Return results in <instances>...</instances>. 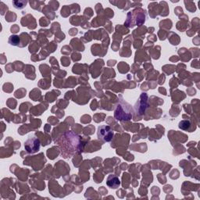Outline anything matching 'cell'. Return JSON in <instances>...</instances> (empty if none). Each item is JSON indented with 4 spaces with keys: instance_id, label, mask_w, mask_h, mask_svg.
Returning <instances> with one entry per match:
<instances>
[{
    "instance_id": "6da1fadb",
    "label": "cell",
    "mask_w": 200,
    "mask_h": 200,
    "mask_svg": "<svg viewBox=\"0 0 200 200\" xmlns=\"http://www.w3.org/2000/svg\"><path fill=\"white\" fill-rule=\"evenodd\" d=\"M113 131L109 126L103 125L98 128V138L104 142H110L113 139Z\"/></svg>"
},
{
    "instance_id": "7a4b0ae2",
    "label": "cell",
    "mask_w": 200,
    "mask_h": 200,
    "mask_svg": "<svg viewBox=\"0 0 200 200\" xmlns=\"http://www.w3.org/2000/svg\"><path fill=\"white\" fill-rule=\"evenodd\" d=\"M40 141L38 138L35 136H30L28 139L25 142L24 148L26 151L29 153H35L40 149Z\"/></svg>"
},
{
    "instance_id": "277c9868",
    "label": "cell",
    "mask_w": 200,
    "mask_h": 200,
    "mask_svg": "<svg viewBox=\"0 0 200 200\" xmlns=\"http://www.w3.org/2000/svg\"><path fill=\"white\" fill-rule=\"evenodd\" d=\"M179 128L184 131H189V132H192L193 131L195 130L193 128H192L190 121H186V120H184L179 123Z\"/></svg>"
},
{
    "instance_id": "8992f818",
    "label": "cell",
    "mask_w": 200,
    "mask_h": 200,
    "mask_svg": "<svg viewBox=\"0 0 200 200\" xmlns=\"http://www.w3.org/2000/svg\"><path fill=\"white\" fill-rule=\"evenodd\" d=\"M13 4L14 5V7L16 9H23L24 6H26V4H27V2H13Z\"/></svg>"
},
{
    "instance_id": "ba28073f",
    "label": "cell",
    "mask_w": 200,
    "mask_h": 200,
    "mask_svg": "<svg viewBox=\"0 0 200 200\" xmlns=\"http://www.w3.org/2000/svg\"><path fill=\"white\" fill-rule=\"evenodd\" d=\"M19 27L17 25H14V27H11V32L12 33H17L18 31H19Z\"/></svg>"
},
{
    "instance_id": "5b68a950",
    "label": "cell",
    "mask_w": 200,
    "mask_h": 200,
    "mask_svg": "<svg viewBox=\"0 0 200 200\" xmlns=\"http://www.w3.org/2000/svg\"><path fill=\"white\" fill-rule=\"evenodd\" d=\"M20 38L17 35H11L9 39V42L10 45H14V46H18L20 44Z\"/></svg>"
},
{
    "instance_id": "3957f363",
    "label": "cell",
    "mask_w": 200,
    "mask_h": 200,
    "mask_svg": "<svg viewBox=\"0 0 200 200\" xmlns=\"http://www.w3.org/2000/svg\"><path fill=\"white\" fill-rule=\"evenodd\" d=\"M106 184L111 189H116L120 186L121 182H120V180L116 175H109L107 178Z\"/></svg>"
},
{
    "instance_id": "52a82bcc",
    "label": "cell",
    "mask_w": 200,
    "mask_h": 200,
    "mask_svg": "<svg viewBox=\"0 0 200 200\" xmlns=\"http://www.w3.org/2000/svg\"><path fill=\"white\" fill-rule=\"evenodd\" d=\"M125 62H121V63H120V64L118 65V70H120V69H121V68H125ZM127 67V69L126 70H121V73H125V72H128V69H129V67H128V66H126Z\"/></svg>"
}]
</instances>
